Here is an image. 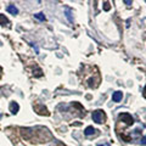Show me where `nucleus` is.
Masks as SVG:
<instances>
[{
    "instance_id": "20e7f679",
    "label": "nucleus",
    "mask_w": 146,
    "mask_h": 146,
    "mask_svg": "<svg viewBox=\"0 0 146 146\" xmlns=\"http://www.w3.org/2000/svg\"><path fill=\"white\" fill-rule=\"evenodd\" d=\"M34 108H35V112L38 113V115H40V116H49L48 108H46V107H44L43 105H36Z\"/></svg>"
},
{
    "instance_id": "1a4fd4ad",
    "label": "nucleus",
    "mask_w": 146,
    "mask_h": 146,
    "mask_svg": "<svg viewBox=\"0 0 146 146\" xmlns=\"http://www.w3.org/2000/svg\"><path fill=\"white\" fill-rule=\"evenodd\" d=\"M6 23H9L7 17H6L5 15H1V13H0V25H1V26H5Z\"/></svg>"
},
{
    "instance_id": "6e6552de",
    "label": "nucleus",
    "mask_w": 146,
    "mask_h": 146,
    "mask_svg": "<svg viewBox=\"0 0 146 146\" xmlns=\"http://www.w3.org/2000/svg\"><path fill=\"white\" fill-rule=\"evenodd\" d=\"M94 131H95V129H94L93 127H86L85 130H84V134H85L86 136H89V135H91V134H94Z\"/></svg>"
},
{
    "instance_id": "9d476101",
    "label": "nucleus",
    "mask_w": 146,
    "mask_h": 146,
    "mask_svg": "<svg viewBox=\"0 0 146 146\" xmlns=\"http://www.w3.org/2000/svg\"><path fill=\"white\" fill-rule=\"evenodd\" d=\"M34 17H35V18H38L39 21H45V16L43 15L42 12H39V13H35V15H34Z\"/></svg>"
},
{
    "instance_id": "7ed1b4c3",
    "label": "nucleus",
    "mask_w": 146,
    "mask_h": 146,
    "mask_svg": "<svg viewBox=\"0 0 146 146\" xmlns=\"http://www.w3.org/2000/svg\"><path fill=\"white\" fill-rule=\"evenodd\" d=\"M118 118H119L122 122H124L125 124H128V125H131L134 123L133 117H131V115H129V113H121V115L118 116Z\"/></svg>"
},
{
    "instance_id": "f03ea898",
    "label": "nucleus",
    "mask_w": 146,
    "mask_h": 146,
    "mask_svg": "<svg viewBox=\"0 0 146 146\" xmlns=\"http://www.w3.org/2000/svg\"><path fill=\"white\" fill-rule=\"evenodd\" d=\"M21 135H22V138H23L25 140H31L32 138H33V135H34V131H33V129H29V128H22L21 129Z\"/></svg>"
},
{
    "instance_id": "f3484780",
    "label": "nucleus",
    "mask_w": 146,
    "mask_h": 146,
    "mask_svg": "<svg viewBox=\"0 0 146 146\" xmlns=\"http://www.w3.org/2000/svg\"><path fill=\"white\" fill-rule=\"evenodd\" d=\"M56 146H66V145H63V144H62V143H58V144H57V145H56Z\"/></svg>"
},
{
    "instance_id": "0eeeda50",
    "label": "nucleus",
    "mask_w": 146,
    "mask_h": 146,
    "mask_svg": "<svg viewBox=\"0 0 146 146\" xmlns=\"http://www.w3.org/2000/svg\"><path fill=\"white\" fill-rule=\"evenodd\" d=\"M7 11L10 13H12V15H17L18 13V10H17V7L15 5H9L7 6Z\"/></svg>"
},
{
    "instance_id": "ddd939ff",
    "label": "nucleus",
    "mask_w": 146,
    "mask_h": 146,
    "mask_svg": "<svg viewBox=\"0 0 146 146\" xmlns=\"http://www.w3.org/2000/svg\"><path fill=\"white\" fill-rule=\"evenodd\" d=\"M140 143H141V145H146V136H143V138H141Z\"/></svg>"
},
{
    "instance_id": "9b49d317",
    "label": "nucleus",
    "mask_w": 146,
    "mask_h": 146,
    "mask_svg": "<svg viewBox=\"0 0 146 146\" xmlns=\"http://www.w3.org/2000/svg\"><path fill=\"white\" fill-rule=\"evenodd\" d=\"M33 74H34L35 77H42V76H43V72H42V70H40V68H36L35 71H33Z\"/></svg>"
},
{
    "instance_id": "6ab92c4d",
    "label": "nucleus",
    "mask_w": 146,
    "mask_h": 146,
    "mask_svg": "<svg viewBox=\"0 0 146 146\" xmlns=\"http://www.w3.org/2000/svg\"><path fill=\"white\" fill-rule=\"evenodd\" d=\"M0 118H1V116H0Z\"/></svg>"
},
{
    "instance_id": "39448f33",
    "label": "nucleus",
    "mask_w": 146,
    "mask_h": 146,
    "mask_svg": "<svg viewBox=\"0 0 146 146\" xmlns=\"http://www.w3.org/2000/svg\"><path fill=\"white\" fill-rule=\"evenodd\" d=\"M122 98H123V93H122V91H116V93H113V95H112V100L115 102H119L122 100Z\"/></svg>"
},
{
    "instance_id": "dca6fc26",
    "label": "nucleus",
    "mask_w": 146,
    "mask_h": 146,
    "mask_svg": "<svg viewBox=\"0 0 146 146\" xmlns=\"http://www.w3.org/2000/svg\"><path fill=\"white\" fill-rule=\"evenodd\" d=\"M144 96L146 98V85H145V88H144Z\"/></svg>"
},
{
    "instance_id": "4468645a",
    "label": "nucleus",
    "mask_w": 146,
    "mask_h": 146,
    "mask_svg": "<svg viewBox=\"0 0 146 146\" xmlns=\"http://www.w3.org/2000/svg\"><path fill=\"white\" fill-rule=\"evenodd\" d=\"M105 10H110V6H108V3H105Z\"/></svg>"
},
{
    "instance_id": "f257e3e1",
    "label": "nucleus",
    "mask_w": 146,
    "mask_h": 146,
    "mask_svg": "<svg viewBox=\"0 0 146 146\" xmlns=\"http://www.w3.org/2000/svg\"><path fill=\"white\" fill-rule=\"evenodd\" d=\"M93 121L95 123H104L105 121V113L104 111H101V110H96V111L93 112Z\"/></svg>"
},
{
    "instance_id": "f8f14e48",
    "label": "nucleus",
    "mask_w": 146,
    "mask_h": 146,
    "mask_svg": "<svg viewBox=\"0 0 146 146\" xmlns=\"http://www.w3.org/2000/svg\"><path fill=\"white\" fill-rule=\"evenodd\" d=\"M121 136H122V138H123V139H124V140H125V143H129V141L131 140V139L129 138V136H127V135H124V134H122Z\"/></svg>"
},
{
    "instance_id": "a211bd4d",
    "label": "nucleus",
    "mask_w": 146,
    "mask_h": 146,
    "mask_svg": "<svg viewBox=\"0 0 146 146\" xmlns=\"http://www.w3.org/2000/svg\"><path fill=\"white\" fill-rule=\"evenodd\" d=\"M99 146H104V145H99Z\"/></svg>"
},
{
    "instance_id": "2eb2a0df",
    "label": "nucleus",
    "mask_w": 146,
    "mask_h": 146,
    "mask_svg": "<svg viewBox=\"0 0 146 146\" xmlns=\"http://www.w3.org/2000/svg\"><path fill=\"white\" fill-rule=\"evenodd\" d=\"M124 3L127 4V5H130V4H131V1H129V0H124Z\"/></svg>"
},
{
    "instance_id": "423d86ee",
    "label": "nucleus",
    "mask_w": 146,
    "mask_h": 146,
    "mask_svg": "<svg viewBox=\"0 0 146 146\" xmlns=\"http://www.w3.org/2000/svg\"><path fill=\"white\" fill-rule=\"evenodd\" d=\"M18 110H20V106H18V104H17V102H11V105H10V111H11V113L16 115V113L18 112Z\"/></svg>"
}]
</instances>
